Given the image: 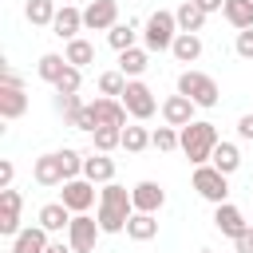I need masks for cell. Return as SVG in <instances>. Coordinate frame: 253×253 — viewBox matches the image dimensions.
Wrapping results in <instances>:
<instances>
[{
	"label": "cell",
	"mask_w": 253,
	"mask_h": 253,
	"mask_svg": "<svg viewBox=\"0 0 253 253\" xmlns=\"http://www.w3.org/2000/svg\"><path fill=\"white\" fill-rule=\"evenodd\" d=\"M194 4H198V8L206 12V16H210V12H221V8H225V0H194Z\"/></svg>",
	"instance_id": "obj_41"
},
{
	"label": "cell",
	"mask_w": 253,
	"mask_h": 253,
	"mask_svg": "<svg viewBox=\"0 0 253 253\" xmlns=\"http://www.w3.org/2000/svg\"><path fill=\"white\" fill-rule=\"evenodd\" d=\"M12 178H16V166H12V158H4V162H0V190H8Z\"/></svg>",
	"instance_id": "obj_39"
},
{
	"label": "cell",
	"mask_w": 253,
	"mask_h": 253,
	"mask_svg": "<svg viewBox=\"0 0 253 253\" xmlns=\"http://www.w3.org/2000/svg\"><path fill=\"white\" fill-rule=\"evenodd\" d=\"M126 237L130 241H154L158 237V221H154V213H130V221H126Z\"/></svg>",
	"instance_id": "obj_22"
},
{
	"label": "cell",
	"mask_w": 253,
	"mask_h": 253,
	"mask_svg": "<svg viewBox=\"0 0 253 253\" xmlns=\"http://www.w3.org/2000/svg\"><path fill=\"white\" fill-rule=\"evenodd\" d=\"M194 190L210 206H221V202H229V174H221L213 162H202V166H194Z\"/></svg>",
	"instance_id": "obj_3"
},
{
	"label": "cell",
	"mask_w": 253,
	"mask_h": 253,
	"mask_svg": "<svg viewBox=\"0 0 253 253\" xmlns=\"http://www.w3.org/2000/svg\"><path fill=\"white\" fill-rule=\"evenodd\" d=\"M99 233H103L99 217H91V213H75V217H71V225H67V245H71L75 253H95Z\"/></svg>",
	"instance_id": "obj_7"
},
{
	"label": "cell",
	"mask_w": 253,
	"mask_h": 253,
	"mask_svg": "<svg viewBox=\"0 0 253 253\" xmlns=\"http://www.w3.org/2000/svg\"><path fill=\"white\" fill-rule=\"evenodd\" d=\"M59 158H63V170H67V178H83V154H79V150L63 146V150H59Z\"/></svg>",
	"instance_id": "obj_36"
},
{
	"label": "cell",
	"mask_w": 253,
	"mask_h": 253,
	"mask_svg": "<svg viewBox=\"0 0 253 253\" xmlns=\"http://www.w3.org/2000/svg\"><path fill=\"white\" fill-rule=\"evenodd\" d=\"M146 146H150V130H146V126H123V150L142 154Z\"/></svg>",
	"instance_id": "obj_31"
},
{
	"label": "cell",
	"mask_w": 253,
	"mask_h": 253,
	"mask_svg": "<svg viewBox=\"0 0 253 253\" xmlns=\"http://www.w3.org/2000/svg\"><path fill=\"white\" fill-rule=\"evenodd\" d=\"M55 0H28L24 4V16H28V24H36V28H51V20H55Z\"/></svg>",
	"instance_id": "obj_25"
},
{
	"label": "cell",
	"mask_w": 253,
	"mask_h": 253,
	"mask_svg": "<svg viewBox=\"0 0 253 253\" xmlns=\"http://www.w3.org/2000/svg\"><path fill=\"white\" fill-rule=\"evenodd\" d=\"M174 16H178V32H202V24H206V12L194 0H182Z\"/></svg>",
	"instance_id": "obj_27"
},
{
	"label": "cell",
	"mask_w": 253,
	"mask_h": 253,
	"mask_svg": "<svg viewBox=\"0 0 253 253\" xmlns=\"http://www.w3.org/2000/svg\"><path fill=\"white\" fill-rule=\"evenodd\" d=\"M24 111H28V91H24V87H8V83H0V119L16 123Z\"/></svg>",
	"instance_id": "obj_19"
},
{
	"label": "cell",
	"mask_w": 253,
	"mask_h": 253,
	"mask_svg": "<svg viewBox=\"0 0 253 253\" xmlns=\"http://www.w3.org/2000/svg\"><path fill=\"white\" fill-rule=\"evenodd\" d=\"M146 67H150V51H146V47H126V51H119V71H123L126 79H138Z\"/></svg>",
	"instance_id": "obj_21"
},
{
	"label": "cell",
	"mask_w": 253,
	"mask_h": 253,
	"mask_svg": "<svg viewBox=\"0 0 253 253\" xmlns=\"http://www.w3.org/2000/svg\"><path fill=\"white\" fill-rule=\"evenodd\" d=\"M83 178H91L95 186L115 182V158H107L103 150H91V154L83 158Z\"/></svg>",
	"instance_id": "obj_16"
},
{
	"label": "cell",
	"mask_w": 253,
	"mask_h": 253,
	"mask_svg": "<svg viewBox=\"0 0 253 253\" xmlns=\"http://www.w3.org/2000/svg\"><path fill=\"white\" fill-rule=\"evenodd\" d=\"M130 202H134V210L138 213H158L162 206H166V190L158 186V182H138V186H130Z\"/></svg>",
	"instance_id": "obj_14"
},
{
	"label": "cell",
	"mask_w": 253,
	"mask_h": 253,
	"mask_svg": "<svg viewBox=\"0 0 253 253\" xmlns=\"http://www.w3.org/2000/svg\"><path fill=\"white\" fill-rule=\"evenodd\" d=\"M194 111H198V103L190 99V95H170V99H162V119H166V126H186V123H194Z\"/></svg>",
	"instance_id": "obj_13"
},
{
	"label": "cell",
	"mask_w": 253,
	"mask_h": 253,
	"mask_svg": "<svg viewBox=\"0 0 253 253\" xmlns=\"http://www.w3.org/2000/svg\"><path fill=\"white\" fill-rule=\"evenodd\" d=\"M47 229L43 225H24L16 237H12V253H47Z\"/></svg>",
	"instance_id": "obj_18"
},
{
	"label": "cell",
	"mask_w": 253,
	"mask_h": 253,
	"mask_svg": "<svg viewBox=\"0 0 253 253\" xmlns=\"http://www.w3.org/2000/svg\"><path fill=\"white\" fill-rule=\"evenodd\" d=\"M32 178H36L40 186H63V182H67V170H63V158H59V150H47V154H40V158L32 162Z\"/></svg>",
	"instance_id": "obj_10"
},
{
	"label": "cell",
	"mask_w": 253,
	"mask_h": 253,
	"mask_svg": "<svg viewBox=\"0 0 253 253\" xmlns=\"http://www.w3.org/2000/svg\"><path fill=\"white\" fill-rule=\"evenodd\" d=\"M170 55L178 63H198L202 59V36L198 32H178L174 43H170Z\"/></svg>",
	"instance_id": "obj_20"
},
{
	"label": "cell",
	"mask_w": 253,
	"mask_h": 253,
	"mask_svg": "<svg viewBox=\"0 0 253 253\" xmlns=\"http://www.w3.org/2000/svg\"><path fill=\"white\" fill-rule=\"evenodd\" d=\"M237 138H245V142H253V111L237 119Z\"/></svg>",
	"instance_id": "obj_38"
},
{
	"label": "cell",
	"mask_w": 253,
	"mask_h": 253,
	"mask_svg": "<svg viewBox=\"0 0 253 253\" xmlns=\"http://www.w3.org/2000/svg\"><path fill=\"white\" fill-rule=\"evenodd\" d=\"M119 24V4L115 0H91L83 8V28L87 32H111Z\"/></svg>",
	"instance_id": "obj_9"
},
{
	"label": "cell",
	"mask_w": 253,
	"mask_h": 253,
	"mask_svg": "<svg viewBox=\"0 0 253 253\" xmlns=\"http://www.w3.org/2000/svg\"><path fill=\"white\" fill-rule=\"evenodd\" d=\"M178 91H182V95H190V99H194L198 107H206V111H210V107H217V99H221V91H217L213 75L194 71V67L178 75Z\"/></svg>",
	"instance_id": "obj_5"
},
{
	"label": "cell",
	"mask_w": 253,
	"mask_h": 253,
	"mask_svg": "<svg viewBox=\"0 0 253 253\" xmlns=\"http://www.w3.org/2000/svg\"><path fill=\"white\" fill-rule=\"evenodd\" d=\"M174 36H178V16H174V12L158 8L154 16H146V32H142L146 51H170Z\"/></svg>",
	"instance_id": "obj_4"
},
{
	"label": "cell",
	"mask_w": 253,
	"mask_h": 253,
	"mask_svg": "<svg viewBox=\"0 0 253 253\" xmlns=\"http://www.w3.org/2000/svg\"><path fill=\"white\" fill-rule=\"evenodd\" d=\"M150 146H154V150H162V154L178 150V146H182V134H178V126H158V130H150Z\"/></svg>",
	"instance_id": "obj_29"
},
{
	"label": "cell",
	"mask_w": 253,
	"mask_h": 253,
	"mask_svg": "<svg viewBox=\"0 0 253 253\" xmlns=\"http://www.w3.org/2000/svg\"><path fill=\"white\" fill-rule=\"evenodd\" d=\"M123 91H126V75H123V71H103V75H99V95L123 99Z\"/></svg>",
	"instance_id": "obj_32"
},
{
	"label": "cell",
	"mask_w": 253,
	"mask_h": 253,
	"mask_svg": "<svg viewBox=\"0 0 253 253\" xmlns=\"http://www.w3.org/2000/svg\"><path fill=\"white\" fill-rule=\"evenodd\" d=\"M91 142H95V150L111 154L115 146H123V126H99V130L91 134Z\"/></svg>",
	"instance_id": "obj_30"
},
{
	"label": "cell",
	"mask_w": 253,
	"mask_h": 253,
	"mask_svg": "<svg viewBox=\"0 0 253 253\" xmlns=\"http://www.w3.org/2000/svg\"><path fill=\"white\" fill-rule=\"evenodd\" d=\"M237 253H253V225H249V229L237 237Z\"/></svg>",
	"instance_id": "obj_40"
},
{
	"label": "cell",
	"mask_w": 253,
	"mask_h": 253,
	"mask_svg": "<svg viewBox=\"0 0 253 253\" xmlns=\"http://www.w3.org/2000/svg\"><path fill=\"white\" fill-rule=\"evenodd\" d=\"M233 51H237L241 59H253V28H241V32H237V40H233Z\"/></svg>",
	"instance_id": "obj_37"
},
{
	"label": "cell",
	"mask_w": 253,
	"mask_h": 253,
	"mask_svg": "<svg viewBox=\"0 0 253 253\" xmlns=\"http://www.w3.org/2000/svg\"><path fill=\"white\" fill-rule=\"evenodd\" d=\"M123 107L130 111V119L146 123V119L158 111V99H154V91H150L142 79H126V91H123Z\"/></svg>",
	"instance_id": "obj_6"
},
{
	"label": "cell",
	"mask_w": 253,
	"mask_h": 253,
	"mask_svg": "<svg viewBox=\"0 0 253 253\" xmlns=\"http://www.w3.org/2000/svg\"><path fill=\"white\" fill-rule=\"evenodd\" d=\"M178 134H182V146H178V150L190 158V166H202V162H210V158H213V146L221 142V138H217V126H213V123H206V119H194V123H186Z\"/></svg>",
	"instance_id": "obj_2"
},
{
	"label": "cell",
	"mask_w": 253,
	"mask_h": 253,
	"mask_svg": "<svg viewBox=\"0 0 253 253\" xmlns=\"http://www.w3.org/2000/svg\"><path fill=\"white\" fill-rule=\"evenodd\" d=\"M47 253H75V249H71L67 241H51V245H47Z\"/></svg>",
	"instance_id": "obj_42"
},
{
	"label": "cell",
	"mask_w": 253,
	"mask_h": 253,
	"mask_svg": "<svg viewBox=\"0 0 253 253\" xmlns=\"http://www.w3.org/2000/svg\"><path fill=\"white\" fill-rule=\"evenodd\" d=\"M249 225H253V221H249Z\"/></svg>",
	"instance_id": "obj_44"
},
{
	"label": "cell",
	"mask_w": 253,
	"mask_h": 253,
	"mask_svg": "<svg viewBox=\"0 0 253 253\" xmlns=\"http://www.w3.org/2000/svg\"><path fill=\"white\" fill-rule=\"evenodd\" d=\"M198 253H213V249H198Z\"/></svg>",
	"instance_id": "obj_43"
},
{
	"label": "cell",
	"mask_w": 253,
	"mask_h": 253,
	"mask_svg": "<svg viewBox=\"0 0 253 253\" xmlns=\"http://www.w3.org/2000/svg\"><path fill=\"white\" fill-rule=\"evenodd\" d=\"M79 32H83V8L63 4V8L55 12V20H51V36H59V40H75Z\"/></svg>",
	"instance_id": "obj_15"
},
{
	"label": "cell",
	"mask_w": 253,
	"mask_h": 253,
	"mask_svg": "<svg viewBox=\"0 0 253 253\" xmlns=\"http://www.w3.org/2000/svg\"><path fill=\"white\" fill-rule=\"evenodd\" d=\"M107 43H111L115 51H126V47H134V24H115V28L107 32Z\"/></svg>",
	"instance_id": "obj_33"
},
{
	"label": "cell",
	"mask_w": 253,
	"mask_h": 253,
	"mask_svg": "<svg viewBox=\"0 0 253 253\" xmlns=\"http://www.w3.org/2000/svg\"><path fill=\"white\" fill-rule=\"evenodd\" d=\"M63 55H67V63H71V67H87V63H95V47H91L83 36L67 40V51H63Z\"/></svg>",
	"instance_id": "obj_28"
},
{
	"label": "cell",
	"mask_w": 253,
	"mask_h": 253,
	"mask_svg": "<svg viewBox=\"0 0 253 253\" xmlns=\"http://www.w3.org/2000/svg\"><path fill=\"white\" fill-rule=\"evenodd\" d=\"M59 202H63L71 213H87V210L95 206V182H91V178H67Z\"/></svg>",
	"instance_id": "obj_8"
},
{
	"label": "cell",
	"mask_w": 253,
	"mask_h": 253,
	"mask_svg": "<svg viewBox=\"0 0 253 253\" xmlns=\"http://www.w3.org/2000/svg\"><path fill=\"white\" fill-rule=\"evenodd\" d=\"M79 87H83V67H71V63H67V71L59 75L55 91H59V95H79Z\"/></svg>",
	"instance_id": "obj_35"
},
{
	"label": "cell",
	"mask_w": 253,
	"mask_h": 253,
	"mask_svg": "<svg viewBox=\"0 0 253 253\" xmlns=\"http://www.w3.org/2000/svg\"><path fill=\"white\" fill-rule=\"evenodd\" d=\"M79 111H83V99H79V95H59V91H55V115H63V123H67V126L75 123V115H79Z\"/></svg>",
	"instance_id": "obj_34"
},
{
	"label": "cell",
	"mask_w": 253,
	"mask_h": 253,
	"mask_svg": "<svg viewBox=\"0 0 253 253\" xmlns=\"http://www.w3.org/2000/svg\"><path fill=\"white\" fill-rule=\"evenodd\" d=\"M67 71V55H55V51H47V55H40V63H36V75L43 79V83H59V75Z\"/></svg>",
	"instance_id": "obj_23"
},
{
	"label": "cell",
	"mask_w": 253,
	"mask_h": 253,
	"mask_svg": "<svg viewBox=\"0 0 253 253\" xmlns=\"http://www.w3.org/2000/svg\"><path fill=\"white\" fill-rule=\"evenodd\" d=\"M213 229L237 241V237L249 229V217H245V213H241L233 202H221V206H213Z\"/></svg>",
	"instance_id": "obj_11"
},
{
	"label": "cell",
	"mask_w": 253,
	"mask_h": 253,
	"mask_svg": "<svg viewBox=\"0 0 253 253\" xmlns=\"http://www.w3.org/2000/svg\"><path fill=\"white\" fill-rule=\"evenodd\" d=\"M221 16L241 32V28H253V0H225Z\"/></svg>",
	"instance_id": "obj_26"
},
{
	"label": "cell",
	"mask_w": 253,
	"mask_h": 253,
	"mask_svg": "<svg viewBox=\"0 0 253 253\" xmlns=\"http://www.w3.org/2000/svg\"><path fill=\"white\" fill-rule=\"evenodd\" d=\"M210 162H213L221 174H237V166H241V150H237V142H217Z\"/></svg>",
	"instance_id": "obj_24"
},
{
	"label": "cell",
	"mask_w": 253,
	"mask_h": 253,
	"mask_svg": "<svg viewBox=\"0 0 253 253\" xmlns=\"http://www.w3.org/2000/svg\"><path fill=\"white\" fill-rule=\"evenodd\" d=\"M71 217H75V213H71L63 202H47V206H40V213H36V221H40L47 233H67Z\"/></svg>",
	"instance_id": "obj_17"
},
{
	"label": "cell",
	"mask_w": 253,
	"mask_h": 253,
	"mask_svg": "<svg viewBox=\"0 0 253 253\" xmlns=\"http://www.w3.org/2000/svg\"><path fill=\"white\" fill-rule=\"evenodd\" d=\"M130 213H134L130 190H126V186H119V182H107V186L99 190V210H95V217H99L103 233H126Z\"/></svg>",
	"instance_id": "obj_1"
},
{
	"label": "cell",
	"mask_w": 253,
	"mask_h": 253,
	"mask_svg": "<svg viewBox=\"0 0 253 253\" xmlns=\"http://www.w3.org/2000/svg\"><path fill=\"white\" fill-rule=\"evenodd\" d=\"M20 206H24V198H20V190H0V233L4 237H16L24 225H20Z\"/></svg>",
	"instance_id": "obj_12"
}]
</instances>
